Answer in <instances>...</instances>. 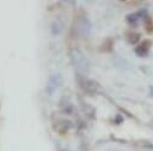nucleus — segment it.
<instances>
[{"instance_id":"1","label":"nucleus","mask_w":153,"mask_h":151,"mask_svg":"<svg viewBox=\"0 0 153 151\" xmlns=\"http://www.w3.org/2000/svg\"><path fill=\"white\" fill-rule=\"evenodd\" d=\"M71 59H72V63L73 65L75 67V69L81 73V74H85L88 71V68H90V63H88V59L86 58V56L82 54L81 50L74 48L71 50Z\"/></svg>"},{"instance_id":"2","label":"nucleus","mask_w":153,"mask_h":151,"mask_svg":"<svg viewBox=\"0 0 153 151\" xmlns=\"http://www.w3.org/2000/svg\"><path fill=\"white\" fill-rule=\"evenodd\" d=\"M63 83V78L60 74H51L47 81V87H45V90L49 95H53L54 92L60 88Z\"/></svg>"},{"instance_id":"3","label":"nucleus","mask_w":153,"mask_h":151,"mask_svg":"<svg viewBox=\"0 0 153 151\" xmlns=\"http://www.w3.org/2000/svg\"><path fill=\"white\" fill-rule=\"evenodd\" d=\"M91 29H92V24L86 17H81V18L78 19V21H76V31H78V33L80 36L87 37L91 33Z\"/></svg>"},{"instance_id":"4","label":"nucleus","mask_w":153,"mask_h":151,"mask_svg":"<svg viewBox=\"0 0 153 151\" xmlns=\"http://www.w3.org/2000/svg\"><path fill=\"white\" fill-rule=\"evenodd\" d=\"M79 83L82 87V89L85 92L90 93V94H94V93H97L99 90V86H98L97 82H94L92 80H88V78H86L84 76L82 77H79Z\"/></svg>"},{"instance_id":"5","label":"nucleus","mask_w":153,"mask_h":151,"mask_svg":"<svg viewBox=\"0 0 153 151\" xmlns=\"http://www.w3.org/2000/svg\"><path fill=\"white\" fill-rule=\"evenodd\" d=\"M145 13H146L145 11H139V12H135V13L128 14V15H127V20H128V23H130V24L135 25V24H137L140 20L145 19V18H143Z\"/></svg>"},{"instance_id":"6","label":"nucleus","mask_w":153,"mask_h":151,"mask_svg":"<svg viewBox=\"0 0 153 151\" xmlns=\"http://www.w3.org/2000/svg\"><path fill=\"white\" fill-rule=\"evenodd\" d=\"M149 42H142V44H140L139 46H136L135 49V54L140 57H145L148 55V51H149Z\"/></svg>"},{"instance_id":"7","label":"nucleus","mask_w":153,"mask_h":151,"mask_svg":"<svg viewBox=\"0 0 153 151\" xmlns=\"http://www.w3.org/2000/svg\"><path fill=\"white\" fill-rule=\"evenodd\" d=\"M50 31H51V34H53V36L60 34L61 31H62V23H61L60 20H54V21L51 23Z\"/></svg>"},{"instance_id":"8","label":"nucleus","mask_w":153,"mask_h":151,"mask_svg":"<svg viewBox=\"0 0 153 151\" xmlns=\"http://www.w3.org/2000/svg\"><path fill=\"white\" fill-rule=\"evenodd\" d=\"M128 40H129V43H131V44H136V43L140 40V34H139V33H130L129 37H128Z\"/></svg>"},{"instance_id":"9","label":"nucleus","mask_w":153,"mask_h":151,"mask_svg":"<svg viewBox=\"0 0 153 151\" xmlns=\"http://www.w3.org/2000/svg\"><path fill=\"white\" fill-rule=\"evenodd\" d=\"M84 111H85V113H86L90 118H93V117H94V109H93L91 106L85 105V106H84Z\"/></svg>"},{"instance_id":"10","label":"nucleus","mask_w":153,"mask_h":151,"mask_svg":"<svg viewBox=\"0 0 153 151\" xmlns=\"http://www.w3.org/2000/svg\"><path fill=\"white\" fill-rule=\"evenodd\" d=\"M145 20H146V26H147V30H148V31H153V23H152V20H151V19H148L147 17L145 18Z\"/></svg>"}]
</instances>
